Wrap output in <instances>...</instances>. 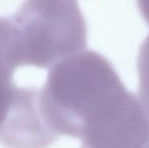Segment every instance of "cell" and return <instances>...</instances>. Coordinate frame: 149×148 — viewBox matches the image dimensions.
I'll return each instance as SVG.
<instances>
[{
    "mask_svg": "<svg viewBox=\"0 0 149 148\" xmlns=\"http://www.w3.org/2000/svg\"><path fill=\"white\" fill-rule=\"evenodd\" d=\"M137 67L139 75L138 99L149 116V35L140 47Z\"/></svg>",
    "mask_w": 149,
    "mask_h": 148,
    "instance_id": "cell-6",
    "label": "cell"
},
{
    "mask_svg": "<svg viewBox=\"0 0 149 148\" xmlns=\"http://www.w3.org/2000/svg\"><path fill=\"white\" fill-rule=\"evenodd\" d=\"M128 92L108 59L81 51L55 64L40 93V105L56 134L82 138Z\"/></svg>",
    "mask_w": 149,
    "mask_h": 148,
    "instance_id": "cell-1",
    "label": "cell"
},
{
    "mask_svg": "<svg viewBox=\"0 0 149 148\" xmlns=\"http://www.w3.org/2000/svg\"><path fill=\"white\" fill-rule=\"evenodd\" d=\"M81 139V148H148L149 116L138 97L129 92Z\"/></svg>",
    "mask_w": 149,
    "mask_h": 148,
    "instance_id": "cell-3",
    "label": "cell"
},
{
    "mask_svg": "<svg viewBox=\"0 0 149 148\" xmlns=\"http://www.w3.org/2000/svg\"><path fill=\"white\" fill-rule=\"evenodd\" d=\"M148 148H149V147H148Z\"/></svg>",
    "mask_w": 149,
    "mask_h": 148,
    "instance_id": "cell-8",
    "label": "cell"
},
{
    "mask_svg": "<svg viewBox=\"0 0 149 148\" xmlns=\"http://www.w3.org/2000/svg\"><path fill=\"white\" fill-rule=\"evenodd\" d=\"M22 66L19 47L11 18L0 17V124L16 92L12 75Z\"/></svg>",
    "mask_w": 149,
    "mask_h": 148,
    "instance_id": "cell-5",
    "label": "cell"
},
{
    "mask_svg": "<svg viewBox=\"0 0 149 148\" xmlns=\"http://www.w3.org/2000/svg\"><path fill=\"white\" fill-rule=\"evenodd\" d=\"M58 134L49 126L36 89H16L0 124V142L7 148H47Z\"/></svg>",
    "mask_w": 149,
    "mask_h": 148,
    "instance_id": "cell-4",
    "label": "cell"
},
{
    "mask_svg": "<svg viewBox=\"0 0 149 148\" xmlns=\"http://www.w3.org/2000/svg\"><path fill=\"white\" fill-rule=\"evenodd\" d=\"M11 20L22 65L49 67L86 47V24L76 0H26Z\"/></svg>",
    "mask_w": 149,
    "mask_h": 148,
    "instance_id": "cell-2",
    "label": "cell"
},
{
    "mask_svg": "<svg viewBox=\"0 0 149 148\" xmlns=\"http://www.w3.org/2000/svg\"><path fill=\"white\" fill-rule=\"evenodd\" d=\"M140 13L149 24V0H137Z\"/></svg>",
    "mask_w": 149,
    "mask_h": 148,
    "instance_id": "cell-7",
    "label": "cell"
}]
</instances>
